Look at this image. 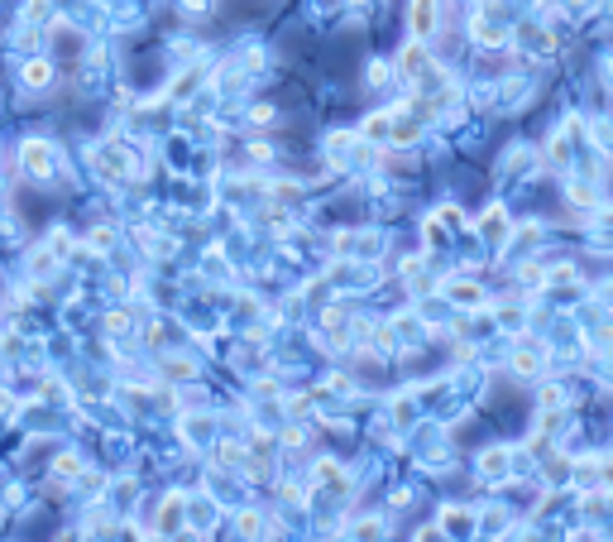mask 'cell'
<instances>
[{
  "label": "cell",
  "mask_w": 613,
  "mask_h": 542,
  "mask_svg": "<svg viewBox=\"0 0 613 542\" xmlns=\"http://www.w3.org/2000/svg\"><path fill=\"white\" fill-rule=\"evenodd\" d=\"M19 163H24L29 178H48V173H53V149H48L43 139H29V144L19 149Z\"/></svg>",
  "instance_id": "obj_1"
},
{
  "label": "cell",
  "mask_w": 613,
  "mask_h": 542,
  "mask_svg": "<svg viewBox=\"0 0 613 542\" xmlns=\"http://www.w3.org/2000/svg\"><path fill=\"white\" fill-rule=\"evenodd\" d=\"M431 24H436V0H412V29L431 34Z\"/></svg>",
  "instance_id": "obj_2"
},
{
  "label": "cell",
  "mask_w": 613,
  "mask_h": 542,
  "mask_svg": "<svg viewBox=\"0 0 613 542\" xmlns=\"http://www.w3.org/2000/svg\"><path fill=\"white\" fill-rule=\"evenodd\" d=\"M48 82H53L48 63H24V87H48Z\"/></svg>",
  "instance_id": "obj_3"
}]
</instances>
